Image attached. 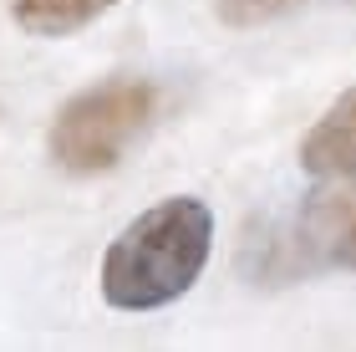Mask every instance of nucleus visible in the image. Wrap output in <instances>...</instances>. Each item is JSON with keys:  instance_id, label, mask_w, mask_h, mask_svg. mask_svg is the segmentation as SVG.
<instances>
[{"instance_id": "obj_5", "label": "nucleus", "mask_w": 356, "mask_h": 352, "mask_svg": "<svg viewBox=\"0 0 356 352\" xmlns=\"http://www.w3.org/2000/svg\"><path fill=\"white\" fill-rule=\"evenodd\" d=\"M112 6H118V0H0V10H6L26 36H41V41L76 36L82 26L102 21Z\"/></svg>"}, {"instance_id": "obj_3", "label": "nucleus", "mask_w": 356, "mask_h": 352, "mask_svg": "<svg viewBox=\"0 0 356 352\" xmlns=\"http://www.w3.org/2000/svg\"><path fill=\"white\" fill-rule=\"evenodd\" d=\"M158 113H163V87L153 77H133V72L102 77L56 107L51 133H46L51 164L67 174L118 169L127 148L158 123Z\"/></svg>"}, {"instance_id": "obj_2", "label": "nucleus", "mask_w": 356, "mask_h": 352, "mask_svg": "<svg viewBox=\"0 0 356 352\" xmlns=\"http://www.w3.org/2000/svg\"><path fill=\"white\" fill-rule=\"evenodd\" d=\"M234 266L250 286H296L356 270V174H331L290 210L254 220Z\"/></svg>"}, {"instance_id": "obj_1", "label": "nucleus", "mask_w": 356, "mask_h": 352, "mask_svg": "<svg viewBox=\"0 0 356 352\" xmlns=\"http://www.w3.org/2000/svg\"><path fill=\"white\" fill-rule=\"evenodd\" d=\"M214 250V215L193 194H168L112 235L97 286L112 312H158L193 291Z\"/></svg>"}, {"instance_id": "obj_6", "label": "nucleus", "mask_w": 356, "mask_h": 352, "mask_svg": "<svg viewBox=\"0 0 356 352\" xmlns=\"http://www.w3.org/2000/svg\"><path fill=\"white\" fill-rule=\"evenodd\" d=\"M300 6H321V0H214L219 21L224 26H239V31L265 26V21H275V15H290ZM336 6H356V0H336Z\"/></svg>"}, {"instance_id": "obj_4", "label": "nucleus", "mask_w": 356, "mask_h": 352, "mask_svg": "<svg viewBox=\"0 0 356 352\" xmlns=\"http://www.w3.org/2000/svg\"><path fill=\"white\" fill-rule=\"evenodd\" d=\"M300 169L311 174V179L356 174V82L311 123V133L300 138Z\"/></svg>"}]
</instances>
